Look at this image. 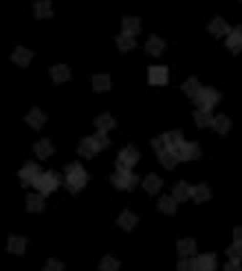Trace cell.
I'll return each instance as SVG.
<instances>
[{
    "label": "cell",
    "mask_w": 242,
    "mask_h": 271,
    "mask_svg": "<svg viewBox=\"0 0 242 271\" xmlns=\"http://www.w3.org/2000/svg\"><path fill=\"white\" fill-rule=\"evenodd\" d=\"M86 183H88V174H86V170L82 168L79 161L66 165V187H69V192L77 194L79 190L86 185Z\"/></svg>",
    "instance_id": "6da1fadb"
},
{
    "label": "cell",
    "mask_w": 242,
    "mask_h": 271,
    "mask_svg": "<svg viewBox=\"0 0 242 271\" xmlns=\"http://www.w3.org/2000/svg\"><path fill=\"white\" fill-rule=\"evenodd\" d=\"M218 101H220V93L216 89H211V86H203L194 97V104L198 106L196 111H205V113H211V108H214Z\"/></svg>",
    "instance_id": "7a4b0ae2"
},
{
    "label": "cell",
    "mask_w": 242,
    "mask_h": 271,
    "mask_svg": "<svg viewBox=\"0 0 242 271\" xmlns=\"http://www.w3.org/2000/svg\"><path fill=\"white\" fill-rule=\"evenodd\" d=\"M57 185H60V177H57L55 172H42L38 177V181L33 183V187L38 190V194H42V196L53 194L57 190Z\"/></svg>",
    "instance_id": "3957f363"
},
{
    "label": "cell",
    "mask_w": 242,
    "mask_h": 271,
    "mask_svg": "<svg viewBox=\"0 0 242 271\" xmlns=\"http://www.w3.org/2000/svg\"><path fill=\"white\" fill-rule=\"evenodd\" d=\"M139 159H141V155L135 145H126L117 157V170H132L139 163Z\"/></svg>",
    "instance_id": "277c9868"
},
{
    "label": "cell",
    "mask_w": 242,
    "mask_h": 271,
    "mask_svg": "<svg viewBox=\"0 0 242 271\" xmlns=\"http://www.w3.org/2000/svg\"><path fill=\"white\" fill-rule=\"evenodd\" d=\"M174 157L179 161H196L201 159V145L196 141H183L179 148H174Z\"/></svg>",
    "instance_id": "5b68a950"
},
{
    "label": "cell",
    "mask_w": 242,
    "mask_h": 271,
    "mask_svg": "<svg viewBox=\"0 0 242 271\" xmlns=\"http://www.w3.org/2000/svg\"><path fill=\"white\" fill-rule=\"evenodd\" d=\"M110 181H113V185L119 187V190H135L139 179L132 170H117L113 177H110Z\"/></svg>",
    "instance_id": "8992f818"
},
{
    "label": "cell",
    "mask_w": 242,
    "mask_h": 271,
    "mask_svg": "<svg viewBox=\"0 0 242 271\" xmlns=\"http://www.w3.org/2000/svg\"><path fill=\"white\" fill-rule=\"evenodd\" d=\"M40 174H42L40 165H38V163H31V161H27V163L22 165V170L18 172V177H20V183H22V185H33V183L38 181Z\"/></svg>",
    "instance_id": "52a82bcc"
},
{
    "label": "cell",
    "mask_w": 242,
    "mask_h": 271,
    "mask_svg": "<svg viewBox=\"0 0 242 271\" xmlns=\"http://www.w3.org/2000/svg\"><path fill=\"white\" fill-rule=\"evenodd\" d=\"M99 150H101V145H99V141H97L95 137H84L82 141L77 143V155H79V157H84V159L95 157Z\"/></svg>",
    "instance_id": "ba28073f"
},
{
    "label": "cell",
    "mask_w": 242,
    "mask_h": 271,
    "mask_svg": "<svg viewBox=\"0 0 242 271\" xmlns=\"http://www.w3.org/2000/svg\"><path fill=\"white\" fill-rule=\"evenodd\" d=\"M216 265V254H201L192 260V269L194 271H214Z\"/></svg>",
    "instance_id": "9c48e42d"
},
{
    "label": "cell",
    "mask_w": 242,
    "mask_h": 271,
    "mask_svg": "<svg viewBox=\"0 0 242 271\" xmlns=\"http://www.w3.org/2000/svg\"><path fill=\"white\" fill-rule=\"evenodd\" d=\"M170 79V71L167 67H150L148 69V82L152 86H165Z\"/></svg>",
    "instance_id": "30bf717a"
},
{
    "label": "cell",
    "mask_w": 242,
    "mask_h": 271,
    "mask_svg": "<svg viewBox=\"0 0 242 271\" xmlns=\"http://www.w3.org/2000/svg\"><path fill=\"white\" fill-rule=\"evenodd\" d=\"M225 45L231 53H242V27H231V33L225 38Z\"/></svg>",
    "instance_id": "8fae6325"
},
{
    "label": "cell",
    "mask_w": 242,
    "mask_h": 271,
    "mask_svg": "<svg viewBox=\"0 0 242 271\" xmlns=\"http://www.w3.org/2000/svg\"><path fill=\"white\" fill-rule=\"evenodd\" d=\"M141 33V20L135 16H126L121 20V35H128V38H135V35Z\"/></svg>",
    "instance_id": "7c38bea8"
},
{
    "label": "cell",
    "mask_w": 242,
    "mask_h": 271,
    "mask_svg": "<svg viewBox=\"0 0 242 271\" xmlns=\"http://www.w3.org/2000/svg\"><path fill=\"white\" fill-rule=\"evenodd\" d=\"M207 31L214 35V38H225V35L231 33V27H229V23H227L225 18H214L207 25Z\"/></svg>",
    "instance_id": "4fadbf2b"
},
{
    "label": "cell",
    "mask_w": 242,
    "mask_h": 271,
    "mask_svg": "<svg viewBox=\"0 0 242 271\" xmlns=\"http://www.w3.org/2000/svg\"><path fill=\"white\" fill-rule=\"evenodd\" d=\"M194 194V185H189L187 181H179L172 190V196L176 199V203H183V201H189Z\"/></svg>",
    "instance_id": "5bb4252c"
},
{
    "label": "cell",
    "mask_w": 242,
    "mask_h": 271,
    "mask_svg": "<svg viewBox=\"0 0 242 271\" xmlns=\"http://www.w3.org/2000/svg\"><path fill=\"white\" fill-rule=\"evenodd\" d=\"M25 121L31 126L33 130H40L44 123H47V115H44V111L42 108H31V111L27 113V117H25Z\"/></svg>",
    "instance_id": "9a60e30c"
},
{
    "label": "cell",
    "mask_w": 242,
    "mask_h": 271,
    "mask_svg": "<svg viewBox=\"0 0 242 271\" xmlns=\"http://www.w3.org/2000/svg\"><path fill=\"white\" fill-rule=\"evenodd\" d=\"M33 16L38 20L53 18V7H51V0H35V3H33Z\"/></svg>",
    "instance_id": "2e32d148"
},
{
    "label": "cell",
    "mask_w": 242,
    "mask_h": 271,
    "mask_svg": "<svg viewBox=\"0 0 242 271\" xmlns=\"http://www.w3.org/2000/svg\"><path fill=\"white\" fill-rule=\"evenodd\" d=\"M49 73H51V79H53L55 84H64L71 79V69L66 67V64H55V67L49 69Z\"/></svg>",
    "instance_id": "e0dca14e"
},
{
    "label": "cell",
    "mask_w": 242,
    "mask_h": 271,
    "mask_svg": "<svg viewBox=\"0 0 242 271\" xmlns=\"http://www.w3.org/2000/svg\"><path fill=\"white\" fill-rule=\"evenodd\" d=\"M95 126H97V133H106L108 135V130H113L117 126V121H115V117L110 115V113H101L99 117H95Z\"/></svg>",
    "instance_id": "ac0fdd59"
},
{
    "label": "cell",
    "mask_w": 242,
    "mask_h": 271,
    "mask_svg": "<svg viewBox=\"0 0 242 271\" xmlns=\"http://www.w3.org/2000/svg\"><path fill=\"white\" fill-rule=\"evenodd\" d=\"M33 152H35V157H38V159L47 161V159H49V157L55 152V148H53V143H51L49 139H40V141H35V145H33Z\"/></svg>",
    "instance_id": "d6986e66"
},
{
    "label": "cell",
    "mask_w": 242,
    "mask_h": 271,
    "mask_svg": "<svg viewBox=\"0 0 242 271\" xmlns=\"http://www.w3.org/2000/svg\"><path fill=\"white\" fill-rule=\"evenodd\" d=\"M31 57H33V53H31L29 49H25V47H16V49H13V53H11V62H13V64H18V67H29Z\"/></svg>",
    "instance_id": "ffe728a7"
},
{
    "label": "cell",
    "mask_w": 242,
    "mask_h": 271,
    "mask_svg": "<svg viewBox=\"0 0 242 271\" xmlns=\"http://www.w3.org/2000/svg\"><path fill=\"white\" fill-rule=\"evenodd\" d=\"M137 214L135 212H123V214L117 218V227H119V230H123V232H132L137 227Z\"/></svg>",
    "instance_id": "44dd1931"
},
{
    "label": "cell",
    "mask_w": 242,
    "mask_h": 271,
    "mask_svg": "<svg viewBox=\"0 0 242 271\" xmlns=\"http://www.w3.org/2000/svg\"><path fill=\"white\" fill-rule=\"evenodd\" d=\"M165 51V40L159 38V35H150L148 42H145V53L150 55H161Z\"/></svg>",
    "instance_id": "7402d4cb"
},
{
    "label": "cell",
    "mask_w": 242,
    "mask_h": 271,
    "mask_svg": "<svg viewBox=\"0 0 242 271\" xmlns=\"http://www.w3.org/2000/svg\"><path fill=\"white\" fill-rule=\"evenodd\" d=\"M25 249H27V238L25 236H16V234H11L9 240H7V252H11V254H25Z\"/></svg>",
    "instance_id": "603a6c76"
},
{
    "label": "cell",
    "mask_w": 242,
    "mask_h": 271,
    "mask_svg": "<svg viewBox=\"0 0 242 271\" xmlns=\"http://www.w3.org/2000/svg\"><path fill=\"white\" fill-rule=\"evenodd\" d=\"M93 91L95 93L110 91V75L108 73H97V75H93Z\"/></svg>",
    "instance_id": "cb8c5ba5"
},
{
    "label": "cell",
    "mask_w": 242,
    "mask_h": 271,
    "mask_svg": "<svg viewBox=\"0 0 242 271\" xmlns=\"http://www.w3.org/2000/svg\"><path fill=\"white\" fill-rule=\"evenodd\" d=\"M211 128H214L218 135H227L231 130V119L227 115H214V123H211Z\"/></svg>",
    "instance_id": "d4e9b609"
},
{
    "label": "cell",
    "mask_w": 242,
    "mask_h": 271,
    "mask_svg": "<svg viewBox=\"0 0 242 271\" xmlns=\"http://www.w3.org/2000/svg\"><path fill=\"white\" fill-rule=\"evenodd\" d=\"M161 187H163V179L157 177V174H148V177L143 179V190L148 194H157Z\"/></svg>",
    "instance_id": "484cf974"
},
{
    "label": "cell",
    "mask_w": 242,
    "mask_h": 271,
    "mask_svg": "<svg viewBox=\"0 0 242 271\" xmlns=\"http://www.w3.org/2000/svg\"><path fill=\"white\" fill-rule=\"evenodd\" d=\"M176 247H179L181 258H189V256L196 254V240H194V238H181Z\"/></svg>",
    "instance_id": "4316f807"
},
{
    "label": "cell",
    "mask_w": 242,
    "mask_h": 271,
    "mask_svg": "<svg viewBox=\"0 0 242 271\" xmlns=\"http://www.w3.org/2000/svg\"><path fill=\"white\" fill-rule=\"evenodd\" d=\"M152 148L157 150L159 155H163V152H170V150H172V145H170V135L163 133V135L154 137V139H152Z\"/></svg>",
    "instance_id": "83f0119b"
},
{
    "label": "cell",
    "mask_w": 242,
    "mask_h": 271,
    "mask_svg": "<svg viewBox=\"0 0 242 271\" xmlns=\"http://www.w3.org/2000/svg\"><path fill=\"white\" fill-rule=\"evenodd\" d=\"M194 203H205L211 199V190L207 187V183H198V185H194V194H192Z\"/></svg>",
    "instance_id": "f1b7e54d"
},
{
    "label": "cell",
    "mask_w": 242,
    "mask_h": 271,
    "mask_svg": "<svg viewBox=\"0 0 242 271\" xmlns=\"http://www.w3.org/2000/svg\"><path fill=\"white\" fill-rule=\"evenodd\" d=\"M159 212H163V214H176V199L172 194H165L159 199Z\"/></svg>",
    "instance_id": "f546056e"
},
{
    "label": "cell",
    "mask_w": 242,
    "mask_h": 271,
    "mask_svg": "<svg viewBox=\"0 0 242 271\" xmlns=\"http://www.w3.org/2000/svg\"><path fill=\"white\" fill-rule=\"evenodd\" d=\"M44 210V196L42 194H27V212H42Z\"/></svg>",
    "instance_id": "4dcf8cb0"
},
{
    "label": "cell",
    "mask_w": 242,
    "mask_h": 271,
    "mask_svg": "<svg viewBox=\"0 0 242 271\" xmlns=\"http://www.w3.org/2000/svg\"><path fill=\"white\" fill-rule=\"evenodd\" d=\"M201 89H203V86H201V82H198V77H189L187 82L183 84V93H185L187 97H192V99L196 97L198 91H201Z\"/></svg>",
    "instance_id": "1f68e13d"
},
{
    "label": "cell",
    "mask_w": 242,
    "mask_h": 271,
    "mask_svg": "<svg viewBox=\"0 0 242 271\" xmlns=\"http://www.w3.org/2000/svg\"><path fill=\"white\" fill-rule=\"evenodd\" d=\"M117 49L121 51V53H128V51H132L137 47V40L135 38H128V35H117Z\"/></svg>",
    "instance_id": "d6a6232c"
},
{
    "label": "cell",
    "mask_w": 242,
    "mask_h": 271,
    "mask_svg": "<svg viewBox=\"0 0 242 271\" xmlns=\"http://www.w3.org/2000/svg\"><path fill=\"white\" fill-rule=\"evenodd\" d=\"M194 121H196V126H209L211 128V123H214V115L211 113H205V111H194Z\"/></svg>",
    "instance_id": "836d02e7"
},
{
    "label": "cell",
    "mask_w": 242,
    "mask_h": 271,
    "mask_svg": "<svg viewBox=\"0 0 242 271\" xmlns=\"http://www.w3.org/2000/svg\"><path fill=\"white\" fill-rule=\"evenodd\" d=\"M159 161H161V165H163L165 170H172V168L179 163V159L174 157L172 150H170V152H163V155H159Z\"/></svg>",
    "instance_id": "e575fe53"
},
{
    "label": "cell",
    "mask_w": 242,
    "mask_h": 271,
    "mask_svg": "<svg viewBox=\"0 0 242 271\" xmlns=\"http://www.w3.org/2000/svg\"><path fill=\"white\" fill-rule=\"evenodd\" d=\"M99 269L101 271H119V262H117L113 256H104V258H101Z\"/></svg>",
    "instance_id": "d590c367"
},
{
    "label": "cell",
    "mask_w": 242,
    "mask_h": 271,
    "mask_svg": "<svg viewBox=\"0 0 242 271\" xmlns=\"http://www.w3.org/2000/svg\"><path fill=\"white\" fill-rule=\"evenodd\" d=\"M227 256H229V260H242V243H236V240H233V245L227 249Z\"/></svg>",
    "instance_id": "8d00e7d4"
},
{
    "label": "cell",
    "mask_w": 242,
    "mask_h": 271,
    "mask_svg": "<svg viewBox=\"0 0 242 271\" xmlns=\"http://www.w3.org/2000/svg\"><path fill=\"white\" fill-rule=\"evenodd\" d=\"M64 269V265L60 260H55V258H51V260H47V265H44V269L42 271H62Z\"/></svg>",
    "instance_id": "74e56055"
},
{
    "label": "cell",
    "mask_w": 242,
    "mask_h": 271,
    "mask_svg": "<svg viewBox=\"0 0 242 271\" xmlns=\"http://www.w3.org/2000/svg\"><path fill=\"white\" fill-rule=\"evenodd\" d=\"M95 139L99 141L101 148H108V145H110V139H108V135H106V133H97V135H95Z\"/></svg>",
    "instance_id": "f35d334b"
},
{
    "label": "cell",
    "mask_w": 242,
    "mask_h": 271,
    "mask_svg": "<svg viewBox=\"0 0 242 271\" xmlns=\"http://www.w3.org/2000/svg\"><path fill=\"white\" fill-rule=\"evenodd\" d=\"M179 271H194V269H192V260H189V258H181Z\"/></svg>",
    "instance_id": "ab89813d"
},
{
    "label": "cell",
    "mask_w": 242,
    "mask_h": 271,
    "mask_svg": "<svg viewBox=\"0 0 242 271\" xmlns=\"http://www.w3.org/2000/svg\"><path fill=\"white\" fill-rule=\"evenodd\" d=\"M225 271H242V265H240L238 260H229L225 265Z\"/></svg>",
    "instance_id": "60d3db41"
},
{
    "label": "cell",
    "mask_w": 242,
    "mask_h": 271,
    "mask_svg": "<svg viewBox=\"0 0 242 271\" xmlns=\"http://www.w3.org/2000/svg\"><path fill=\"white\" fill-rule=\"evenodd\" d=\"M233 238H236V243H242V227L233 230Z\"/></svg>",
    "instance_id": "b9f144b4"
}]
</instances>
